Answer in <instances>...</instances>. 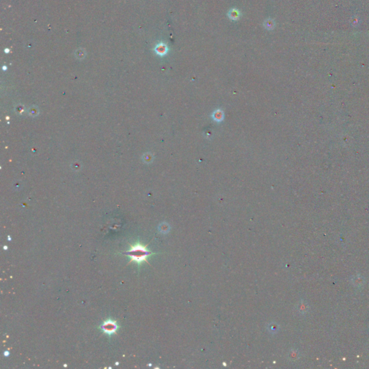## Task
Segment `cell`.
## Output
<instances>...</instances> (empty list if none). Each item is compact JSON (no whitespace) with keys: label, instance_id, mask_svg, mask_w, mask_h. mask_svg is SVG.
Segmentation results:
<instances>
[{"label":"cell","instance_id":"6da1fadb","mask_svg":"<svg viewBox=\"0 0 369 369\" xmlns=\"http://www.w3.org/2000/svg\"><path fill=\"white\" fill-rule=\"evenodd\" d=\"M123 255L130 256L131 262L134 261L137 264H141L142 262H147V257L149 256L154 255L152 252L146 249V245L144 246L141 245L139 242H137L135 245H131V249L129 251L125 252Z\"/></svg>","mask_w":369,"mask_h":369},{"label":"cell","instance_id":"7a4b0ae2","mask_svg":"<svg viewBox=\"0 0 369 369\" xmlns=\"http://www.w3.org/2000/svg\"><path fill=\"white\" fill-rule=\"evenodd\" d=\"M100 328L106 334L112 335L113 334H116L117 330H118V325L116 321L108 319L100 325Z\"/></svg>","mask_w":369,"mask_h":369},{"label":"cell","instance_id":"3957f363","mask_svg":"<svg viewBox=\"0 0 369 369\" xmlns=\"http://www.w3.org/2000/svg\"><path fill=\"white\" fill-rule=\"evenodd\" d=\"M168 47L167 45L165 43H159V44H157L154 48V51H155L156 53L159 56H163L166 55L167 53L168 52Z\"/></svg>","mask_w":369,"mask_h":369},{"label":"cell","instance_id":"277c9868","mask_svg":"<svg viewBox=\"0 0 369 369\" xmlns=\"http://www.w3.org/2000/svg\"><path fill=\"white\" fill-rule=\"evenodd\" d=\"M240 16H241V13H240L239 9H236V8H232L228 12V17H229L230 20L233 21L239 20L240 18Z\"/></svg>","mask_w":369,"mask_h":369},{"label":"cell","instance_id":"5b68a950","mask_svg":"<svg viewBox=\"0 0 369 369\" xmlns=\"http://www.w3.org/2000/svg\"><path fill=\"white\" fill-rule=\"evenodd\" d=\"M212 118L216 122H221L224 119V113L223 111L220 109H218L216 111H214L212 114Z\"/></svg>","mask_w":369,"mask_h":369},{"label":"cell","instance_id":"8992f818","mask_svg":"<svg viewBox=\"0 0 369 369\" xmlns=\"http://www.w3.org/2000/svg\"><path fill=\"white\" fill-rule=\"evenodd\" d=\"M263 25L267 30H273L275 27V23L273 20L267 19L265 22H264Z\"/></svg>","mask_w":369,"mask_h":369},{"label":"cell","instance_id":"52a82bcc","mask_svg":"<svg viewBox=\"0 0 369 369\" xmlns=\"http://www.w3.org/2000/svg\"><path fill=\"white\" fill-rule=\"evenodd\" d=\"M353 282L355 285L359 286V285H361L364 284V279H363L362 277L356 276V277H355L353 279Z\"/></svg>","mask_w":369,"mask_h":369},{"label":"cell","instance_id":"ba28073f","mask_svg":"<svg viewBox=\"0 0 369 369\" xmlns=\"http://www.w3.org/2000/svg\"><path fill=\"white\" fill-rule=\"evenodd\" d=\"M4 355H5V356H6V357L9 356V351H5V352L4 353Z\"/></svg>","mask_w":369,"mask_h":369},{"label":"cell","instance_id":"9c48e42d","mask_svg":"<svg viewBox=\"0 0 369 369\" xmlns=\"http://www.w3.org/2000/svg\"><path fill=\"white\" fill-rule=\"evenodd\" d=\"M8 240H9V241H10V240H11L10 236H8Z\"/></svg>","mask_w":369,"mask_h":369},{"label":"cell","instance_id":"30bf717a","mask_svg":"<svg viewBox=\"0 0 369 369\" xmlns=\"http://www.w3.org/2000/svg\"><path fill=\"white\" fill-rule=\"evenodd\" d=\"M4 249H7V246H5V247H4Z\"/></svg>","mask_w":369,"mask_h":369},{"label":"cell","instance_id":"8fae6325","mask_svg":"<svg viewBox=\"0 0 369 369\" xmlns=\"http://www.w3.org/2000/svg\"><path fill=\"white\" fill-rule=\"evenodd\" d=\"M116 365H117V366H118V364H119V363H118V362H117V363H116Z\"/></svg>","mask_w":369,"mask_h":369}]
</instances>
